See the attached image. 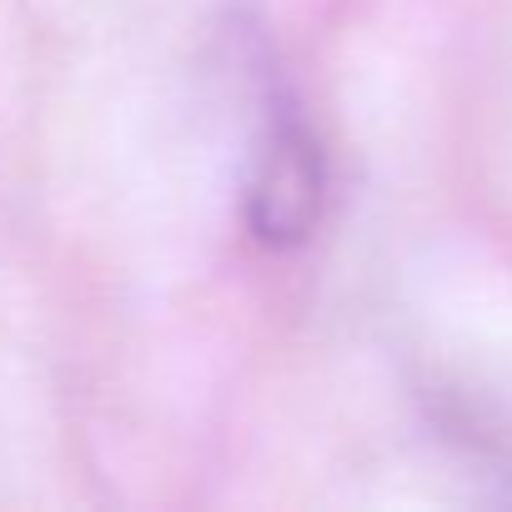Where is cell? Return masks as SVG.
I'll return each mask as SVG.
<instances>
[{
	"instance_id": "obj_1",
	"label": "cell",
	"mask_w": 512,
	"mask_h": 512,
	"mask_svg": "<svg viewBox=\"0 0 512 512\" xmlns=\"http://www.w3.org/2000/svg\"><path fill=\"white\" fill-rule=\"evenodd\" d=\"M322 151L302 121L272 126L246 191V221L267 246H297L322 216Z\"/></svg>"
}]
</instances>
